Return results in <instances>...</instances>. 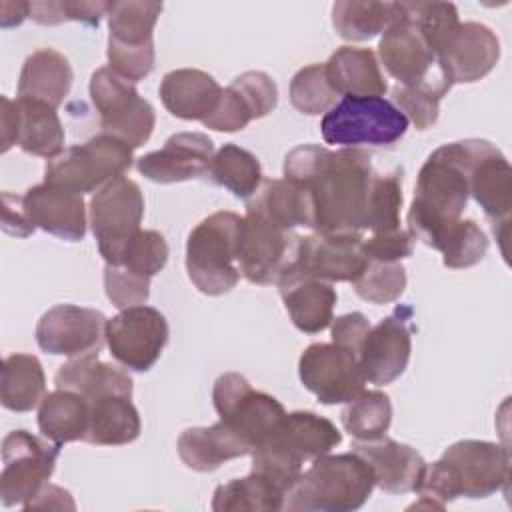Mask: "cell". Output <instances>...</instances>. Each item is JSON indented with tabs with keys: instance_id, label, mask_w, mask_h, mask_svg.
<instances>
[{
	"instance_id": "1",
	"label": "cell",
	"mask_w": 512,
	"mask_h": 512,
	"mask_svg": "<svg viewBox=\"0 0 512 512\" xmlns=\"http://www.w3.org/2000/svg\"><path fill=\"white\" fill-rule=\"evenodd\" d=\"M284 178L302 184L314 204L316 232H364L376 172L360 148L302 144L284 158Z\"/></svg>"
},
{
	"instance_id": "2",
	"label": "cell",
	"mask_w": 512,
	"mask_h": 512,
	"mask_svg": "<svg viewBox=\"0 0 512 512\" xmlns=\"http://www.w3.org/2000/svg\"><path fill=\"white\" fill-rule=\"evenodd\" d=\"M492 146L468 138L436 148L422 164L408 210V232L414 240L438 250L446 232L460 220L470 196V170Z\"/></svg>"
},
{
	"instance_id": "3",
	"label": "cell",
	"mask_w": 512,
	"mask_h": 512,
	"mask_svg": "<svg viewBox=\"0 0 512 512\" xmlns=\"http://www.w3.org/2000/svg\"><path fill=\"white\" fill-rule=\"evenodd\" d=\"M508 480V448L486 440H458L436 462L426 464L416 488L420 498L408 510H444L460 496L488 498L506 490Z\"/></svg>"
},
{
	"instance_id": "4",
	"label": "cell",
	"mask_w": 512,
	"mask_h": 512,
	"mask_svg": "<svg viewBox=\"0 0 512 512\" xmlns=\"http://www.w3.org/2000/svg\"><path fill=\"white\" fill-rule=\"evenodd\" d=\"M340 442L342 434L328 418L296 410L284 414L274 432L250 452L252 470L268 476L288 492L300 478L304 462L328 454Z\"/></svg>"
},
{
	"instance_id": "5",
	"label": "cell",
	"mask_w": 512,
	"mask_h": 512,
	"mask_svg": "<svg viewBox=\"0 0 512 512\" xmlns=\"http://www.w3.org/2000/svg\"><path fill=\"white\" fill-rule=\"evenodd\" d=\"M376 482L368 462L352 452L322 454L302 470L286 492L284 508L292 512H350L372 494Z\"/></svg>"
},
{
	"instance_id": "6",
	"label": "cell",
	"mask_w": 512,
	"mask_h": 512,
	"mask_svg": "<svg viewBox=\"0 0 512 512\" xmlns=\"http://www.w3.org/2000/svg\"><path fill=\"white\" fill-rule=\"evenodd\" d=\"M242 216L214 212L188 234L186 272L190 282L206 296L230 292L238 280V236Z\"/></svg>"
},
{
	"instance_id": "7",
	"label": "cell",
	"mask_w": 512,
	"mask_h": 512,
	"mask_svg": "<svg viewBox=\"0 0 512 512\" xmlns=\"http://www.w3.org/2000/svg\"><path fill=\"white\" fill-rule=\"evenodd\" d=\"M408 130V118L384 96H342L320 120L326 144L342 148L390 146Z\"/></svg>"
},
{
	"instance_id": "8",
	"label": "cell",
	"mask_w": 512,
	"mask_h": 512,
	"mask_svg": "<svg viewBox=\"0 0 512 512\" xmlns=\"http://www.w3.org/2000/svg\"><path fill=\"white\" fill-rule=\"evenodd\" d=\"M132 150L126 142L98 134L84 144H74L46 162L44 182L74 194L98 192L132 166Z\"/></svg>"
},
{
	"instance_id": "9",
	"label": "cell",
	"mask_w": 512,
	"mask_h": 512,
	"mask_svg": "<svg viewBox=\"0 0 512 512\" xmlns=\"http://www.w3.org/2000/svg\"><path fill=\"white\" fill-rule=\"evenodd\" d=\"M162 2H112L108 10V66L130 80H144L154 70V26Z\"/></svg>"
},
{
	"instance_id": "10",
	"label": "cell",
	"mask_w": 512,
	"mask_h": 512,
	"mask_svg": "<svg viewBox=\"0 0 512 512\" xmlns=\"http://www.w3.org/2000/svg\"><path fill=\"white\" fill-rule=\"evenodd\" d=\"M90 98L100 114L102 134L126 142L130 148H140L154 132L156 114L136 86L116 74L110 66L98 68L90 78Z\"/></svg>"
},
{
	"instance_id": "11",
	"label": "cell",
	"mask_w": 512,
	"mask_h": 512,
	"mask_svg": "<svg viewBox=\"0 0 512 512\" xmlns=\"http://www.w3.org/2000/svg\"><path fill=\"white\" fill-rule=\"evenodd\" d=\"M144 196L140 186L126 178H114L90 200V226L98 252L106 264H120L130 240L140 230Z\"/></svg>"
},
{
	"instance_id": "12",
	"label": "cell",
	"mask_w": 512,
	"mask_h": 512,
	"mask_svg": "<svg viewBox=\"0 0 512 512\" xmlns=\"http://www.w3.org/2000/svg\"><path fill=\"white\" fill-rule=\"evenodd\" d=\"M60 444L28 430H12L2 440L0 500L4 506L26 504L50 480Z\"/></svg>"
},
{
	"instance_id": "13",
	"label": "cell",
	"mask_w": 512,
	"mask_h": 512,
	"mask_svg": "<svg viewBox=\"0 0 512 512\" xmlns=\"http://www.w3.org/2000/svg\"><path fill=\"white\" fill-rule=\"evenodd\" d=\"M212 400L220 420L250 446V452L274 432L286 414L274 396L254 390L238 372H226L216 378Z\"/></svg>"
},
{
	"instance_id": "14",
	"label": "cell",
	"mask_w": 512,
	"mask_h": 512,
	"mask_svg": "<svg viewBox=\"0 0 512 512\" xmlns=\"http://www.w3.org/2000/svg\"><path fill=\"white\" fill-rule=\"evenodd\" d=\"M296 234L246 208L238 236V270L252 284H276L290 266Z\"/></svg>"
},
{
	"instance_id": "15",
	"label": "cell",
	"mask_w": 512,
	"mask_h": 512,
	"mask_svg": "<svg viewBox=\"0 0 512 512\" xmlns=\"http://www.w3.org/2000/svg\"><path fill=\"white\" fill-rule=\"evenodd\" d=\"M168 322L152 306L140 304L120 310L106 322L110 354L128 370L148 372L168 344Z\"/></svg>"
},
{
	"instance_id": "16",
	"label": "cell",
	"mask_w": 512,
	"mask_h": 512,
	"mask_svg": "<svg viewBox=\"0 0 512 512\" xmlns=\"http://www.w3.org/2000/svg\"><path fill=\"white\" fill-rule=\"evenodd\" d=\"M362 240V232H314L310 236H298L292 262L286 270H296L330 284L354 282L368 262Z\"/></svg>"
},
{
	"instance_id": "17",
	"label": "cell",
	"mask_w": 512,
	"mask_h": 512,
	"mask_svg": "<svg viewBox=\"0 0 512 512\" xmlns=\"http://www.w3.org/2000/svg\"><path fill=\"white\" fill-rule=\"evenodd\" d=\"M300 382L322 404H344L364 390L358 356L334 342L310 344L298 360Z\"/></svg>"
},
{
	"instance_id": "18",
	"label": "cell",
	"mask_w": 512,
	"mask_h": 512,
	"mask_svg": "<svg viewBox=\"0 0 512 512\" xmlns=\"http://www.w3.org/2000/svg\"><path fill=\"white\" fill-rule=\"evenodd\" d=\"M108 318L94 308L56 304L36 324L38 346L54 356L98 354L106 344Z\"/></svg>"
},
{
	"instance_id": "19",
	"label": "cell",
	"mask_w": 512,
	"mask_h": 512,
	"mask_svg": "<svg viewBox=\"0 0 512 512\" xmlns=\"http://www.w3.org/2000/svg\"><path fill=\"white\" fill-rule=\"evenodd\" d=\"M412 308L398 306L390 316L370 326L360 354L364 380L386 386L402 376L412 352Z\"/></svg>"
},
{
	"instance_id": "20",
	"label": "cell",
	"mask_w": 512,
	"mask_h": 512,
	"mask_svg": "<svg viewBox=\"0 0 512 512\" xmlns=\"http://www.w3.org/2000/svg\"><path fill=\"white\" fill-rule=\"evenodd\" d=\"M500 58V40L480 22H460L436 64L450 84H470L494 70Z\"/></svg>"
},
{
	"instance_id": "21",
	"label": "cell",
	"mask_w": 512,
	"mask_h": 512,
	"mask_svg": "<svg viewBox=\"0 0 512 512\" xmlns=\"http://www.w3.org/2000/svg\"><path fill=\"white\" fill-rule=\"evenodd\" d=\"M278 104L276 82L260 70H248L222 90L214 112L202 120L206 128L218 132H238L252 120L264 118Z\"/></svg>"
},
{
	"instance_id": "22",
	"label": "cell",
	"mask_w": 512,
	"mask_h": 512,
	"mask_svg": "<svg viewBox=\"0 0 512 512\" xmlns=\"http://www.w3.org/2000/svg\"><path fill=\"white\" fill-rule=\"evenodd\" d=\"M378 56L386 72L408 86L424 80L436 66V56L424 42L408 2H400L398 18L382 32Z\"/></svg>"
},
{
	"instance_id": "23",
	"label": "cell",
	"mask_w": 512,
	"mask_h": 512,
	"mask_svg": "<svg viewBox=\"0 0 512 512\" xmlns=\"http://www.w3.org/2000/svg\"><path fill=\"white\" fill-rule=\"evenodd\" d=\"M214 144L202 132L172 134L160 150L138 158V172L158 184H174L208 176Z\"/></svg>"
},
{
	"instance_id": "24",
	"label": "cell",
	"mask_w": 512,
	"mask_h": 512,
	"mask_svg": "<svg viewBox=\"0 0 512 512\" xmlns=\"http://www.w3.org/2000/svg\"><path fill=\"white\" fill-rule=\"evenodd\" d=\"M20 204L34 228L68 242H78L86 234V206L80 194L42 182L28 188Z\"/></svg>"
},
{
	"instance_id": "25",
	"label": "cell",
	"mask_w": 512,
	"mask_h": 512,
	"mask_svg": "<svg viewBox=\"0 0 512 512\" xmlns=\"http://www.w3.org/2000/svg\"><path fill=\"white\" fill-rule=\"evenodd\" d=\"M470 196L492 222V232L500 240L506 256L508 222L512 208V168L506 156L492 144L470 170Z\"/></svg>"
},
{
	"instance_id": "26",
	"label": "cell",
	"mask_w": 512,
	"mask_h": 512,
	"mask_svg": "<svg viewBox=\"0 0 512 512\" xmlns=\"http://www.w3.org/2000/svg\"><path fill=\"white\" fill-rule=\"evenodd\" d=\"M352 450L368 462L376 486L390 494L416 492L426 470L424 458L412 446L386 436L366 442L356 440Z\"/></svg>"
},
{
	"instance_id": "27",
	"label": "cell",
	"mask_w": 512,
	"mask_h": 512,
	"mask_svg": "<svg viewBox=\"0 0 512 512\" xmlns=\"http://www.w3.org/2000/svg\"><path fill=\"white\" fill-rule=\"evenodd\" d=\"M276 284L290 320L300 332L318 334L332 324L338 294L330 282L286 270Z\"/></svg>"
},
{
	"instance_id": "28",
	"label": "cell",
	"mask_w": 512,
	"mask_h": 512,
	"mask_svg": "<svg viewBox=\"0 0 512 512\" xmlns=\"http://www.w3.org/2000/svg\"><path fill=\"white\" fill-rule=\"evenodd\" d=\"M160 100L164 108L182 120H204L220 102V84L202 70L180 68L164 74L160 82Z\"/></svg>"
},
{
	"instance_id": "29",
	"label": "cell",
	"mask_w": 512,
	"mask_h": 512,
	"mask_svg": "<svg viewBox=\"0 0 512 512\" xmlns=\"http://www.w3.org/2000/svg\"><path fill=\"white\" fill-rule=\"evenodd\" d=\"M246 454H250V446L222 420L212 426L186 428L178 436V456L196 472H212Z\"/></svg>"
},
{
	"instance_id": "30",
	"label": "cell",
	"mask_w": 512,
	"mask_h": 512,
	"mask_svg": "<svg viewBox=\"0 0 512 512\" xmlns=\"http://www.w3.org/2000/svg\"><path fill=\"white\" fill-rule=\"evenodd\" d=\"M74 74L68 58L54 48L34 50L22 64L18 98L58 108L70 92Z\"/></svg>"
},
{
	"instance_id": "31",
	"label": "cell",
	"mask_w": 512,
	"mask_h": 512,
	"mask_svg": "<svg viewBox=\"0 0 512 512\" xmlns=\"http://www.w3.org/2000/svg\"><path fill=\"white\" fill-rule=\"evenodd\" d=\"M54 384L56 388L82 394L88 402L110 394L132 398L134 390L130 374L114 364L102 362L98 354L76 356L64 362L54 376Z\"/></svg>"
},
{
	"instance_id": "32",
	"label": "cell",
	"mask_w": 512,
	"mask_h": 512,
	"mask_svg": "<svg viewBox=\"0 0 512 512\" xmlns=\"http://www.w3.org/2000/svg\"><path fill=\"white\" fill-rule=\"evenodd\" d=\"M246 208L264 214L290 232L296 226L314 230V204L310 192L302 184L286 178L262 180L260 188L246 202Z\"/></svg>"
},
{
	"instance_id": "33",
	"label": "cell",
	"mask_w": 512,
	"mask_h": 512,
	"mask_svg": "<svg viewBox=\"0 0 512 512\" xmlns=\"http://www.w3.org/2000/svg\"><path fill=\"white\" fill-rule=\"evenodd\" d=\"M324 68L340 96H384L388 90L376 54L370 48L342 46L324 62Z\"/></svg>"
},
{
	"instance_id": "34",
	"label": "cell",
	"mask_w": 512,
	"mask_h": 512,
	"mask_svg": "<svg viewBox=\"0 0 512 512\" xmlns=\"http://www.w3.org/2000/svg\"><path fill=\"white\" fill-rule=\"evenodd\" d=\"M142 422L130 396L110 394L90 400V420L84 442L96 446H124L140 436Z\"/></svg>"
},
{
	"instance_id": "35",
	"label": "cell",
	"mask_w": 512,
	"mask_h": 512,
	"mask_svg": "<svg viewBox=\"0 0 512 512\" xmlns=\"http://www.w3.org/2000/svg\"><path fill=\"white\" fill-rule=\"evenodd\" d=\"M16 144L32 156L56 158L64 152V128L56 108L38 100H16Z\"/></svg>"
},
{
	"instance_id": "36",
	"label": "cell",
	"mask_w": 512,
	"mask_h": 512,
	"mask_svg": "<svg viewBox=\"0 0 512 512\" xmlns=\"http://www.w3.org/2000/svg\"><path fill=\"white\" fill-rule=\"evenodd\" d=\"M90 420V402L72 390L56 388L48 392L38 406V428L42 436L56 444L86 438Z\"/></svg>"
},
{
	"instance_id": "37",
	"label": "cell",
	"mask_w": 512,
	"mask_h": 512,
	"mask_svg": "<svg viewBox=\"0 0 512 512\" xmlns=\"http://www.w3.org/2000/svg\"><path fill=\"white\" fill-rule=\"evenodd\" d=\"M286 492L260 472L220 484L212 496L214 512H276L284 508Z\"/></svg>"
},
{
	"instance_id": "38",
	"label": "cell",
	"mask_w": 512,
	"mask_h": 512,
	"mask_svg": "<svg viewBox=\"0 0 512 512\" xmlns=\"http://www.w3.org/2000/svg\"><path fill=\"white\" fill-rule=\"evenodd\" d=\"M42 364L32 354H10L2 364L0 402L12 412H30L46 396Z\"/></svg>"
},
{
	"instance_id": "39",
	"label": "cell",
	"mask_w": 512,
	"mask_h": 512,
	"mask_svg": "<svg viewBox=\"0 0 512 512\" xmlns=\"http://www.w3.org/2000/svg\"><path fill=\"white\" fill-rule=\"evenodd\" d=\"M400 14V2H350L332 6L336 34L350 42H364L384 32Z\"/></svg>"
},
{
	"instance_id": "40",
	"label": "cell",
	"mask_w": 512,
	"mask_h": 512,
	"mask_svg": "<svg viewBox=\"0 0 512 512\" xmlns=\"http://www.w3.org/2000/svg\"><path fill=\"white\" fill-rule=\"evenodd\" d=\"M450 88L452 84L436 64L424 80L408 86L398 84L392 90V98L394 106L408 118V122H412L418 130H426L436 124L440 114V100Z\"/></svg>"
},
{
	"instance_id": "41",
	"label": "cell",
	"mask_w": 512,
	"mask_h": 512,
	"mask_svg": "<svg viewBox=\"0 0 512 512\" xmlns=\"http://www.w3.org/2000/svg\"><path fill=\"white\" fill-rule=\"evenodd\" d=\"M208 178L228 188L236 198H250L262 184V168L258 158L236 144H224L208 168Z\"/></svg>"
},
{
	"instance_id": "42",
	"label": "cell",
	"mask_w": 512,
	"mask_h": 512,
	"mask_svg": "<svg viewBox=\"0 0 512 512\" xmlns=\"http://www.w3.org/2000/svg\"><path fill=\"white\" fill-rule=\"evenodd\" d=\"M346 404L340 420L352 438L366 442L386 436L392 424V402L388 394L380 390H362Z\"/></svg>"
},
{
	"instance_id": "43",
	"label": "cell",
	"mask_w": 512,
	"mask_h": 512,
	"mask_svg": "<svg viewBox=\"0 0 512 512\" xmlns=\"http://www.w3.org/2000/svg\"><path fill=\"white\" fill-rule=\"evenodd\" d=\"M324 64H310L300 68L290 82V104L308 116L326 114L338 100Z\"/></svg>"
},
{
	"instance_id": "44",
	"label": "cell",
	"mask_w": 512,
	"mask_h": 512,
	"mask_svg": "<svg viewBox=\"0 0 512 512\" xmlns=\"http://www.w3.org/2000/svg\"><path fill=\"white\" fill-rule=\"evenodd\" d=\"M352 286L366 302L390 304L398 300L406 288V270L400 262L368 260Z\"/></svg>"
},
{
	"instance_id": "45",
	"label": "cell",
	"mask_w": 512,
	"mask_h": 512,
	"mask_svg": "<svg viewBox=\"0 0 512 512\" xmlns=\"http://www.w3.org/2000/svg\"><path fill=\"white\" fill-rule=\"evenodd\" d=\"M402 198V170H394L390 174H376L370 192L366 230H370L372 234L398 230Z\"/></svg>"
},
{
	"instance_id": "46",
	"label": "cell",
	"mask_w": 512,
	"mask_h": 512,
	"mask_svg": "<svg viewBox=\"0 0 512 512\" xmlns=\"http://www.w3.org/2000/svg\"><path fill=\"white\" fill-rule=\"evenodd\" d=\"M446 268H470L488 252V238L474 220H458L444 236L440 248Z\"/></svg>"
},
{
	"instance_id": "47",
	"label": "cell",
	"mask_w": 512,
	"mask_h": 512,
	"mask_svg": "<svg viewBox=\"0 0 512 512\" xmlns=\"http://www.w3.org/2000/svg\"><path fill=\"white\" fill-rule=\"evenodd\" d=\"M408 6L424 42L438 56L460 24L456 6L450 2H408Z\"/></svg>"
},
{
	"instance_id": "48",
	"label": "cell",
	"mask_w": 512,
	"mask_h": 512,
	"mask_svg": "<svg viewBox=\"0 0 512 512\" xmlns=\"http://www.w3.org/2000/svg\"><path fill=\"white\" fill-rule=\"evenodd\" d=\"M170 250L166 238L158 230H138L136 236L130 240L122 262L114 266H124L132 274L152 280L168 262Z\"/></svg>"
},
{
	"instance_id": "49",
	"label": "cell",
	"mask_w": 512,
	"mask_h": 512,
	"mask_svg": "<svg viewBox=\"0 0 512 512\" xmlns=\"http://www.w3.org/2000/svg\"><path fill=\"white\" fill-rule=\"evenodd\" d=\"M104 290L108 300L118 308L126 310L132 306L146 304L150 296V280L132 274L124 266H104Z\"/></svg>"
},
{
	"instance_id": "50",
	"label": "cell",
	"mask_w": 512,
	"mask_h": 512,
	"mask_svg": "<svg viewBox=\"0 0 512 512\" xmlns=\"http://www.w3.org/2000/svg\"><path fill=\"white\" fill-rule=\"evenodd\" d=\"M414 236L408 230H392V232H378L370 238L362 240V250L368 260H382V262H400L414 252Z\"/></svg>"
},
{
	"instance_id": "51",
	"label": "cell",
	"mask_w": 512,
	"mask_h": 512,
	"mask_svg": "<svg viewBox=\"0 0 512 512\" xmlns=\"http://www.w3.org/2000/svg\"><path fill=\"white\" fill-rule=\"evenodd\" d=\"M330 328H332L330 330L332 342L358 356L362 342L370 330V322L362 312H350L332 320Z\"/></svg>"
},
{
	"instance_id": "52",
	"label": "cell",
	"mask_w": 512,
	"mask_h": 512,
	"mask_svg": "<svg viewBox=\"0 0 512 512\" xmlns=\"http://www.w3.org/2000/svg\"><path fill=\"white\" fill-rule=\"evenodd\" d=\"M2 228L16 238H26L36 230L22 210L20 196L10 192H2Z\"/></svg>"
},
{
	"instance_id": "53",
	"label": "cell",
	"mask_w": 512,
	"mask_h": 512,
	"mask_svg": "<svg viewBox=\"0 0 512 512\" xmlns=\"http://www.w3.org/2000/svg\"><path fill=\"white\" fill-rule=\"evenodd\" d=\"M24 510H76V504L66 488L46 482L36 496L24 504Z\"/></svg>"
},
{
	"instance_id": "54",
	"label": "cell",
	"mask_w": 512,
	"mask_h": 512,
	"mask_svg": "<svg viewBox=\"0 0 512 512\" xmlns=\"http://www.w3.org/2000/svg\"><path fill=\"white\" fill-rule=\"evenodd\" d=\"M112 2H70V0H62V8H64V18L66 20H74V22H82L86 26H98L102 16H108Z\"/></svg>"
},
{
	"instance_id": "55",
	"label": "cell",
	"mask_w": 512,
	"mask_h": 512,
	"mask_svg": "<svg viewBox=\"0 0 512 512\" xmlns=\"http://www.w3.org/2000/svg\"><path fill=\"white\" fill-rule=\"evenodd\" d=\"M2 152H8L16 144V102L8 96H2Z\"/></svg>"
},
{
	"instance_id": "56",
	"label": "cell",
	"mask_w": 512,
	"mask_h": 512,
	"mask_svg": "<svg viewBox=\"0 0 512 512\" xmlns=\"http://www.w3.org/2000/svg\"><path fill=\"white\" fill-rule=\"evenodd\" d=\"M30 16V2H2L0 4V26L12 28L22 24Z\"/></svg>"
}]
</instances>
